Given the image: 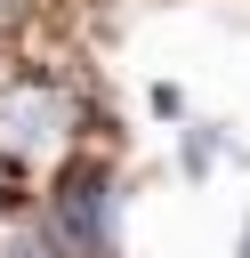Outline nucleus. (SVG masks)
<instances>
[{"mask_svg": "<svg viewBox=\"0 0 250 258\" xmlns=\"http://www.w3.org/2000/svg\"><path fill=\"white\" fill-rule=\"evenodd\" d=\"M40 226L56 234L65 258H113V250H121V194H113V169L89 161V153H65Z\"/></svg>", "mask_w": 250, "mask_h": 258, "instance_id": "2", "label": "nucleus"}, {"mask_svg": "<svg viewBox=\"0 0 250 258\" xmlns=\"http://www.w3.org/2000/svg\"><path fill=\"white\" fill-rule=\"evenodd\" d=\"M81 137V89L56 81V73H8L0 89V161L24 169V161H56L73 153Z\"/></svg>", "mask_w": 250, "mask_h": 258, "instance_id": "1", "label": "nucleus"}, {"mask_svg": "<svg viewBox=\"0 0 250 258\" xmlns=\"http://www.w3.org/2000/svg\"><path fill=\"white\" fill-rule=\"evenodd\" d=\"M0 258H65V250H56V234H48V226H32V234H16Z\"/></svg>", "mask_w": 250, "mask_h": 258, "instance_id": "3", "label": "nucleus"}]
</instances>
